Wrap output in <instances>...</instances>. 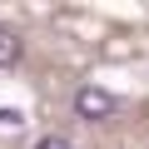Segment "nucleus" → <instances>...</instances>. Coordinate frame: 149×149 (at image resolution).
Masks as SVG:
<instances>
[{
    "mask_svg": "<svg viewBox=\"0 0 149 149\" xmlns=\"http://www.w3.org/2000/svg\"><path fill=\"white\" fill-rule=\"evenodd\" d=\"M15 60H20V40L10 30H0V65H15Z\"/></svg>",
    "mask_w": 149,
    "mask_h": 149,
    "instance_id": "obj_2",
    "label": "nucleus"
},
{
    "mask_svg": "<svg viewBox=\"0 0 149 149\" xmlns=\"http://www.w3.org/2000/svg\"><path fill=\"white\" fill-rule=\"evenodd\" d=\"M35 149H70V139H65V134H45Z\"/></svg>",
    "mask_w": 149,
    "mask_h": 149,
    "instance_id": "obj_3",
    "label": "nucleus"
},
{
    "mask_svg": "<svg viewBox=\"0 0 149 149\" xmlns=\"http://www.w3.org/2000/svg\"><path fill=\"white\" fill-rule=\"evenodd\" d=\"M0 124H5V129L15 124V129H20V124H25V114H20V109H0Z\"/></svg>",
    "mask_w": 149,
    "mask_h": 149,
    "instance_id": "obj_4",
    "label": "nucleus"
},
{
    "mask_svg": "<svg viewBox=\"0 0 149 149\" xmlns=\"http://www.w3.org/2000/svg\"><path fill=\"white\" fill-rule=\"evenodd\" d=\"M74 109H80V119H109V114L119 109V100H114L109 90H95V85H85L80 95H74Z\"/></svg>",
    "mask_w": 149,
    "mask_h": 149,
    "instance_id": "obj_1",
    "label": "nucleus"
}]
</instances>
